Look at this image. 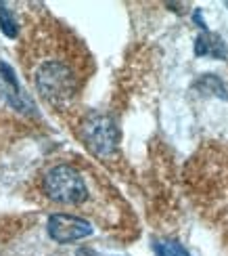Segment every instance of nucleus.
<instances>
[{
  "instance_id": "39448f33",
  "label": "nucleus",
  "mask_w": 228,
  "mask_h": 256,
  "mask_svg": "<svg viewBox=\"0 0 228 256\" xmlns=\"http://www.w3.org/2000/svg\"><path fill=\"white\" fill-rule=\"evenodd\" d=\"M92 233L90 220L73 214H63V212H52L48 218V236L57 244H71L88 238Z\"/></svg>"
},
{
  "instance_id": "6e6552de",
  "label": "nucleus",
  "mask_w": 228,
  "mask_h": 256,
  "mask_svg": "<svg viewBox=\"0 0 228 256\" xmlns=\"http://www.w3.org/2000/svg\"><path fill=\"white\" fill-rule=\"evenodd\" d=\"M155 250H157L159 256H176V252H174L172 248H166V246H155Z\"/></svg>"
},
{
  "instance_id": "423d86ee",
  "label": "nucleus",
  "mask_w": 228,
  "mask_h": 256,
  "mask_svg": "<svg viewBox=\"0 0 228 256\" xmlns=\"http://www.w3.org/2000/svg\"><path fill=\"white\" fill-rule=\"evenodd\" d=\"M195 52L197 55H203V57H214V59H222L224 57V42L218 38V36H214V34H201L197 38V42H195Z\"/></svg>"
},
{
  "instance_id": "20e7f679",
  "label": "nucleus",
  "mask_w": 228,
  "mask_h": 256,
  "mask_svg": "<svg viewBox=\"0 0 228 256\" xmlns=\"http://www.w3.org/2000/svg\"><path fill=\"white\" fill-rule=\"evenodd\" d=\"M73 128H75V134L82 138V143L96 158L109 160L115 156L117 143H119V130L111 118H107V116L99 112H86V114L75 112Z\"/></svg>"
},
{
  "instance_id": "f257e3e1",
  "label": "nucleus",
  "mask_w": 228,
  "mask_h": 256,
  "mask_svg": "<svg viewBox=\"0 0 228 256\" xmlns=\"http://www.w3.org/2000/svg\"><path fill=\"white\" fill-rule=\"evenodd\" d=\"M17 55L38 97L61 116H75L78 101L94 72V59L86 42L40 6L23 15Z\"/></svg>"
},
{
  "instance_id": "7ed1b4c3",
  "label": "nucleus",
  "mask_w": 228,
  "mask_h": 256,
  "mask_svg": "<svg viewBox=\"0 0 228 256\" xmlns=\"http://www.w3.org/2000/svg\"><path fill=\"white\" fill-rule=\"evenodd\" d=\"M184 187L228 256V143H203L184 164Z\"/></svg>"
},
{
  "instance_id": "1a4fd4ad",
  "label": "nucleus",
  "mask_w": 228,
  "mask_h": 256,
  "mask_svg": "<svg viewBox=\"0 0 228 256\" xmlns=\"http://www.w3.org/2000/svg\"><path fill=\"white\" fill-rule=\"evenodd\" d=\"M78 256H101V254H96V252H92V250H80Z\"/></svg>"
},
{
  "instance_id": "f03ea898",
  "label": "nucleus",
  "mask_w": 228,
  "mask_h": 256,
  "mask_svg": "<svg viewBox=\"0 0 228 256\" xmlns=\"http://www.w3.org/2000/svg\"><path fill=\"white\" fill-rule=\"evenodd\" d=\"M36 198L63 214L94 220L119 240L138 236L130 204L99 168L80 156L55 158L42 166L36 174Z\"/></svg>"
},
{
  "instance_id": "0eeeda50",
  "label": "nucleus",
  "mask_w": 228,
  "mask_h": 256,
  "mask_svg": "<svg viewBox=\"0 0 228 256\" xmlns=\"http://www.w3.org/2000/svg\"><path fill=\"white\" fill-rule=\"evenodd\" d=\"M0 28H2V32L8 38H17V34H19L17 21L13 15H10V10L6 6H0Z\"/></svg>"
}]
</instances>
